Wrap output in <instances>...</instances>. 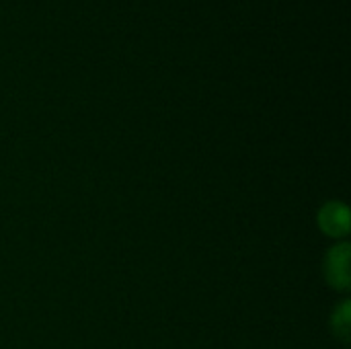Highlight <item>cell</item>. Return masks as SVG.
Instances as JSON below:
<instances>
[{"label":"cell","instance_id":"6da1fadb","mask_svg":"<svg viewBox=\"0 0 351 349\" xmlns=\"http://www.w3.org/2000/svg\"><path fill=\"white\" fill-rule=\"evenodd\" d=\"M319 220L327 234H346L348 230V210L341 204L325 206Z\"/></svg>","mask_w":351,"mask_h":349},{"label":"cell","instance_id":"7a4b0ae2","mask_svg":"<svg viewBox=\"0 0 351 349\" xmlns=\"http://www.w3.org/2000/svg\"><path fill=\"white\" fill-rule=\"evenodd\" d=\"M327 272L333 286H348V247H333Z\"/></svg>","mask_w":351,"mask_h":349}]
</instances>
